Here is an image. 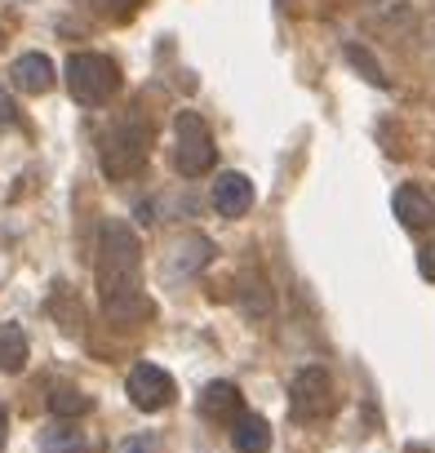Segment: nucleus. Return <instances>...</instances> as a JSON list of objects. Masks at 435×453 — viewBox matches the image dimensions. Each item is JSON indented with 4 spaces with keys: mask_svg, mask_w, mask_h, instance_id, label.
<instances>
[{
    "mask_svg": "<svg viewBox=\"0 0 435 453\" xmlns=\"http://www.w3.org/2000/svg\"><path fill=\"white\" fill-rule=\"evenodd\" d=\"M98 294L107 320L116 325H138L151 316V298L142 289V245L120 218H107L98 232Z\"/></svg>",
    "mask_w": 435,
    "mask_h": 453,
    "instance_id": "1",
    "label": "nucleus"
},
{
    "mask_svg": "<svg viewBox=\"0 0 435 453\" xmlns=\"http://www.w3.org/2000/svg\"><path fill=\"white\" fill-rule=\"evenodd\" d=\"M67 89L80 107H103L120 89V72L107 54H72L67 58Z\"/></svg>",
    "mask_w": 435,
    "mask_h": 453,
    "instance_id": "2",
    "label": "nucleus"
},
{
    "mask_svg": "<svg viewBox=\"0 0 435 453\" xmlns=\"http://www.w3.org/2000/svg\"><path fill=\"white\" fill-rule=\"evenodd\" d=\"M151 156V134L147 125H138V116L120 120L107 138H103V173L107 178H134Z\"/></svg>",
    "mask_w": 435,
    "mask_h": 453,
    "instance_id": "3",
    "label": "nucleus"
},
{
    "mask_svg": "<svg viewBox=\"0 0 435 453\" xmlns=\"http://www.w3.org/2000/svg\"><path fill=\"white\" fill-rule=\"evenodd\" d=\"M213 156H218V147H213V134H209L204 116L178 111V120H173V160H178V169L182 173H209Z\"/></svg>",
    "mask_w": 435,
    "mask_h": 453,
    "instance_id": "4",
    "label": "nucleus"
},
{
    "mask_svg": "<svg viewBox=\"0 0 435 453\" xmlns=\"http://www.w3.org/2000/svg\"><path fill=\"white\" fill-rule=\"evenodd\" d=\"M329 409H333V378H329L320 365L302 369V373L289 382V413H294L298 422H316V418H324Z\"/></svg>",
    "mask_w": 435,
    "mask_h": 453,
    "instance_id": "5",
    "label": "nucleus"
},
{
    "mask_svg": "<svg viewBox=\"0 0 435 453\" xmlns=\"http://www.w3.org/2000/svg\"><path fill=\"white\" fill-rule=\"evenodd\" d=\"M125 391H129L134 409H142V413H160V409H169V404H173V391H178V387H173V378H169L160 365L142 360V365H134V369H129Z\"/></svg>",
    "mask_w": 435,
    "mask_h": 453,
    "instance_id": "6",
    "label": "nucleus"
},
{
    "mask_svg": "<svg viewBox=\"0 0 435 453\" xmlns=\"http://www.w3.org/2000/svg\"><path fill=\"white\" fill-rule=\"evenodd\" d=\"M213 209L223 218H245L254 209V182L245 173H236V169L218 173L213 178Z\"/></svg>",
    "mask_w": 435,
    "mask_h": 453,
    "instance_id": "7",
    "label": "nucleus"
},
{
    "mask_svg": "<svg viewBox=\"0 0 435 453\" xmlns=\"http://www.w3.org/2000/svg\"><path fill=\"white\" fill-rule=\"evenodd\" d=\"M240 413H245V400H240V391L232 382H209L200 391V418H209L218 426H236Z\"/></svg>",
    "mask_w": 435,
    "mask_h": 453,
    "instance_id": "8",
    "label": "nucleus"
},
{
    "mask_svg": "<svg viewBox=\"0 0 435 453\" xmlns=\"http://www.w3.org/2000/svg\"><path fill=\"white\" fill-rule=\"evenodd\" d=\"M395 218L408 226V232H431L435 226V200L422 187H400L395 191Z\"/></svg>",
    "mask_w": 435,
    "mask_h": 453,
    "instance_id": "9",
    "label": "nucleus"
},
{
    "mask_svg": "<svg viewBox=\"0 0 435 453\" xmlns=\"http://www.w3.org/2000/svg\"><path fill=\"white\" fill-rule=\"evenodd\" d=\"M10 81H14V89H23V94H50V89H54V63H50L45 54H23V58H14Z\"/></svg>",
    "mask_w": 435,
    "mask_h": 453,
    "instance_id": "10",
    "label": "nucleus"
},
{
    "mask_svg": "<svg viewBox=\"0 0 435 453\" xmlns=\"http://www.w3.org/2000/svg\"><path fill=\"white\" fill-rule=\"evenodd\" d=\"M232 444L236 453H267L271 449V426L258 413H240V422L232 426Z\"/></svg>",
    "mask_w": 435,
    "mask_h": 453,
    "instance_id": "11",
    "label": "nucleus"
},
{
    "mask_svg": "<svg viewBox=\"0 0 435 453\" xmlns=\"http://www.w3.org/2000/svg\"><path fill=\"white\" fill-rule=\"evenodd\" d=\"M27 334L19 325H0V373H23L27 365Z\"/></svg>",
    "mask_w": 435,
    "mask_h": 453,
    "instance_id": "12",
    "label": "nucleus"
},
{
    "mask_svg": "<svg viewBox=\"0 0 435 453\" xmlns=\"http://www.w3.org/2000/svg\"><path fill=\"white\" fill-rule=\"evenodd\" d=\"M41 453H85V440L76 426H50L41 435Z\"/></svg>",
    "mask_w": 435,
    "mask_h": 453,
    "instance_id": "13",
    "label": "nucleus"
},
{
    "mask_svg": "<svg viewBox=\"0 0 435 453\" xmlns=\"http://www.w3.org/2000/svg\"><path fill=\"white\" fill-rule=\"evenodd\" d=\"M50 409H54L58 418H76V413H89V395H85V391H76V387H54Z\"/></svg>",
    "mask_w": 435,
    "mask_h": 453,
    "instance_id": "14",
    "label": "nucleus"
},
{
    "mask_svg": "<svg viewBox=\"0 0 435 453\" xmlns=\"http://www.w3.org/2000/svg\"><path fill=\"white\" fill-rule=\"evenodd\" d=\"M347 58L360 67V76H364V81H373V85H386V76H382V67L369 58V50H360V45H347Z\"/></svg>",
    "mask_w": 435,
    "mask_h": 453,
    "instance_id": "15",
    "label": "nucleus"
},
{
    "mask_svg": "<svg viewBox=\"0 0 435 453\" xmlns=\"http://www.w3.org/2000/svg\"><path fill=\"white\" fill-rule=\"evenodd\" d=\"M89 5L98 10V14H107V19H120V14H129L138 0H89Z\"/></svg>",
    "mask_w": 435,
    "mask_h": 453,
    "instance_id": "16",
    "label": "nucleus"
},
{
    "mask_svg": "<svg viewBox=\"0 0 435 453\" xmlns=\"http://www.w3.org/2000/svg\"><path fill=\"white\" fill-rule=\"evenodd\" d=\"M417 272H422L426 280H435V241H431V245L417 254Z\"/></svg>",
    "mask_w": 435,
    "mask_h": 453,
    "instance_id": "17",
    "label": "nucleus"
},
{
    "mask_svg": "<svg viewBox=\"0 0 435 453\" xmlns=\"http://www.w3.org/2000/svg\"><path fill=\"white\" fill-rule=\"evenodd\" d=\"M120 453H160V449H156V440H125Z\"/></svg>",
    "mask_w": 435,
    "mask_h": 453,
    "instance_id": "18",
    "label": "nucleus"
},
{
    "mask_svg": "<svg viewBox=\"0 0 435 453\" xmlns=\"http://www.w3.org/2000/svg\"><path fill=\"white\" fill-rule=\"evenodd\" d=\"M14 120V103H10V94L0 89V125H10Z\"/></svg>",
    "mask_w": 435,
    "mask_h": 453,
    "instance_id": "19",
    "label": "nucleus"
},
{
    "mask_svg": "<svg viewBox=\"0 0 435 453\" xmlns=\"http://www.w3.org/2000/svg\"><path fill=\"white\" fill-rule=\"evenodd\" d=\"M5 431H10V418H5V404H0V453H5Z\"/></svg>",
    "mask_w": 435,
    "mask_h": 453,
    "instance_id": "20",
    "label": "nucleus"
}]
</instances>
